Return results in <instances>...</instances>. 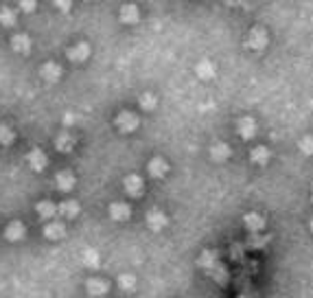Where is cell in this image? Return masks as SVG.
Instances as JSON below:
<instances>
[{"label":"cell","mask_w":313,"mask_h":298,"mask_svg":"<svg viewBox=\"0 0 313 298\" xmlns=\"http://www.w3.org/2000/svg\"><path fill=\"white\" fill-rule=\"evenodd\" d=\"M267 42H270V35L263 26H254V29L245 35V46H248L250 51H263L265 46H267Z\"/></svg>","instance_id":"obj_1"},{"label":"cell","mask_w":313,"mask_h":298,"mask_svg":"<svg viewBox=\"0 0 313 298\" xmlns=\"http://www.w3.org/2000/svg\"><path fill=\"white\" fill-rule=\"evenodd\" d=\"M24 235H26V228H24V224L22 222H9L5 226L3 230V237L7 241H11V243H16V241H22L24 239Z\"/></svg>","instance_id":"obj_2"},{"label":"cell","mask_w":313,"mask_h":298,"mask_svg":"<svg viewBox=\"0 0 313 298\" xmlns=\"http://www.w3.org/2000/svg\"><path fill=\"white\" fill-rule=\"evenodd\" d=\"M85 287H88V294L92 298H103L105 294L110 292V283L105 281V279H99V276H92V279H88Z\"/></svg>","instance_id":"obj_3"},{"label":"cell","mask_w":313,"mask_h":298,"mask_svg":"<svg viewBox=\"0 0 313 298\" xmlns=\"http://www.w3.org/2000/svg\"><path fill=\"white\" fill-rule=\"evenodd\" d=\"M237 134L241 136L243 141H252V138L256 136V123H254V118L243 116L241 121L237 123Z\"/></svg>","instance_id":"obj_4"},{"label":"cell","mask_w":313,"mask_h":298,"mask_svg":"<svg viewBox=\"0 0 313 298\" xmlns=\"http://www.w3.org/2000/svg\"><path fill=\"white\" fill-rule=\"evenodd\" d=\"M64 235H66V226L62 222H57V220L46 222V226H44V237H46V239L57 241V239H62Z\"/></svg>","instance_id":"obj_5"},{"label":"cell","mask_w":313,"mask_h":298,"mask_svg":"<svg viewBox=\"0 0 313 298\" xmlns=\"http://www.w3.org/2000/svg\"><path fill=\"white\" fill-rule=\"evenodd\" d=\"M116 127L121 132H134L138 127V116L134 112H121L116 118Z\"/></svg>","instance_id":"obj_6"},{"label":"cell","mask_w":313,"mask_h":298,"mask_svg":"<svg viewBox=\"0 0 313 298\" xmlns=\"http://www.w3.org/2000/svg\"><path fill=\"white\" fill-rule=\"evenodd\" d=\"M108 213H110L112 220H116V222H125V220H129L131 208L127 206V204H123V202H114V204H110Z\"/></svg>","instance_id":"obj_7"},{"label":"cell","mask_w":313,"mask_h":298,"mask_svg":"<svg viewBox=\"0 0 313 298\" xmlns=\"http://www.w3.org/2000/svg\"><path fill=\"white\" fill-rule=\"evenodd\" d=\"M121 20L125 24H136L138 20H141V11H138V7L134 3H127L121 7Z\"/></svg>","instance_id":"obj_8"},{"label":"cell","mask_w":313,"mask_h":298,"mask_svg":"<svg viewBox=\"0 0 313 298\" xmlns=\"http://www.w3.org/2000/svg\"><path fill=\"white\" fill-rule=\"evenodd\" d=\"M230 154H232V149H230L226 143H215V145L210 147V158H212L215 162H226V160L230 158Z\"/></svg>","instance_id":"obj_9"},{"label":"cell","mask_w":313,"mask_h":298,"mask_svg":"<svg viewBox=\"0 0 313 298\" xmlns=\"http://www.w3.org/2000/svg\"><path fill=\"white\" fill-rule=\"evenodd\" d=\"M125 191H127V195H131V197H141V193H143V178L127 176V178H125Z\"/></svg>","instance_id":"obj_10"},{"label":"cell","mask_w":313,"mask_h":298,"mask_svg":"<svg viewBox=\"0 0 313 298\" xmlns=\"http://www.w3.org/2000/svg\"><path fill=\"white\" fill-rule=\"evenodd\" d=\"M195 72H197V77H202V79H212L217 72V66H215V62H210V59H202V62L195 66Z\"/></svg>","instance_id":"obj_11"},{"label":"cell","mask_w":313,"mask_h":298,"mask_svg":"<svg viewBox=\"0 0 313 298\" xmlns=\"http://www.w3.org/2000/svg\"><path fill=\"white\" fill-rule=\"evenodd\" d=\"M35 210H37V215H42L44 220H49V222L57 217V204L55 202H49V200L39 202L37 206H35Z\"/></svg>","instance_id":"obj_12"},{"label":"cell","mask_w":313,"mask_h":298,"mask_svg":"<svg viewBox=\"0 0 313 298\" xmlns=\"http://www.w3.org/2000/svg\"><path fill=\"white\" fill-rule=\"evenodd\" d=\"M147 226L151 230H162L166 226V215L162 213V210H149L147 215Z\"/></svg>","instance_id":"obj_13"},{"label":"cell","mask_w":313,"mask_h":298,"mask_svg":"<svg viewBox=\"0 0 313 298\" xmlns=\"http://www.w3.org/2000/svg\"><path fill=\"white\" fill-rule=\"evenodd\" d=\"M149 174L154 176V178H164L166 176V171H169V164H166L164 158H154V160L149 162Z\"/></svg>","instance_id":"obj_14"},{"label":"cell","mask_w":313,"mask_h":298,"mask_svg":"<svg viewBox=\"0 0 313 298\" xmlns=\"http://www.w3.org/2000/svg\"><path fill=\"white\" fill-rule=\"evenodd\" d=\"M270 156L272 154H270V149L265 147V145H256V147L250 151V160L254 162V164H265V162L270 160Z\"/></svg>","instance_id":"obj_15"},{"label":"cell","mask_w":313,"mask_h":298,"mask_svg":"<svg viewBox=\"0 0 313 298\" xmlns=\"http://www.w3.org/2000/svg\"><path fill=\"white\" fill-rule=\"evenodd\" d=\"M90 55V46L85 44V42H77L75 46L70 49V59H75V62H83V59H88Z\"/></svg>","instance_id":"obj_16"},{"label":"cell","mask_w":313,"mask_h":298,"mask_svg":"<svg viewBox=\"0 0 313 298\" xmlns=\"http://www.w3.org/2000/svg\"><path fill=\"white\" fill-rule=\"evenodd\" d=\"M245 226H248L252 233H258V230H263L265 228V220L258 213H250V215H245Z\"/></svg>","instance_id":"obj_17"},{"label":"cell","mask_w":313,"mask_h":298,"mask_svg":"<svg viewBox=\"0 0 313 298\" xmlns=\"http://www.w3.org/2000/svg\"><path fill=\"white\" fill-rule=\"evenodd\" d=\"M59 72H62V68H59L57 64H53V62L44 64L42 68H39V75H42L44 79H49V81H57V79H59Z\"/></svg>","instance_id":"obj_18"},{"label":"cell","mask_w":313,"mask_h":298,"mask_svg":"<svg viewBox=\"0 0 313 298\" xmlns=\"http://www.w3.org/2000/svg\"><path fill=\"white\" fill-rule=\"evenodd\" d=\"M57 213H62L66 217H77L79 215V204L72 200H66L62 204H57Z\"/></svg>","instance_id":"obj_19"},{"label":"cell","mask_w":313,"mask_h":298,"mask_svg":"<svg viewBox=\"0 0 313 298\" xmlns=\"http://www.w3.org/2000/svg\"><path fill=\"white\" fill-rule=\"evenodd\" d=\"M75 176H72V174H68V171H64V174H59L57 178H55V184H57V187L59 189H62V191H70L72 187H75Z\"/></svg>","instance_id":"obj_20"},{"label":"cell","mask_w":313,"mask_h":298,"mask_svg":"<svg viewBox=\"0 0 313 298\" xmlns=\"http://www.w3.org/2000/svg\"><path fill=\"white\" fill-rule=\"evenodd\" d=\"M13 49H16L18 53H22V55H26V53L31 51V39L29 35H13Z\"/></svg>","instance_id":"obj_21"},{"label":"cell","mask_w":313,"mask_h":298,"mask_svg":"<svg viewBox=\"0 0 313 298\" xmlns=\"http://www.w3.org/2000/svg\"><path fill=\"white\" fill-rule=\"evenodd\" d=\"M118 285H121L123 292H131V289L136 287L134 274H121V279H118Z\"/></svg>","instance_id":"obj_22"},{"label":"cell","mask_w":313,"mask_h":298,"mask_svg":"<svg viewBox=\"0 0 313 298\" xmlns=\"http://www.w3.org/2000/svg\"><path fill=\"white\" fill-rule=\"evenodd\" d=\"M29 162L33 164V169H44V164H46V156L42 154V151H31V156H29Z\"/></svg>","instance_id":"obj_23"},{"label":"cell","mask_w":313,"mask_h":298,"mask_svg":"<svg viewBox=\"0 0 313 298\" xmlns=\"http://www.w3.org/2000/svg\"><path fill=\"white\" fill-rule=\"evenodd\" d=\"M156 103H158L156 95H151V92H145V95H141V105H143V110H154Z\"/></svg>","instance_id":"obj_24"},{"label":"cell","mask_w":313,"mask_h":298,"mask_svg":"<svg viewBox=\"0 0 313 298\" xmlns=\"http://www.w3.org/2000/svg\"><path fill=\"white\" fill-rule=\"evenodd\" d=\"M199 266L202 268H215V263H217V254H212V252H204L202 257H199Z\"/></svg>","instance_id":"obj_25"},{"label":"cell","mask_w":313,"mask_h":298,"mask_svg":"<svg viewBox=\"0 0 313 298\" xmlns=\"http://www.w3.org/2000/svg\"><path fill=\"white\" fill-rule=\"evenodd\" d=\"M300 151L304 156H313V136H304L300 141Z\"/></svg>","instance_id":"obj_26"},{"label":"cell","mask_w":313,"mask_h":298,"mask_svg":"<svg viewBox=\"0 0 313 298\" xmlns=\"http://www.w3.org/2000/svg\"><path fill=\"white\" fill-rule=\"evenodd\" d=\"M13 141V132L5 125H0V145H9Z\"/></svg>","instance_id":"obj_27"},{"label":"cell","mask_w":313,"mask_h":298,"mask_svg":"<svg viewBox=\"0 0 313 298\" xmlns=\"http://www.w3.org/2000/svg\"><path fill=\"white\" fill-rule=\"evenodd\" d=\"M35 0H20V9L22 11H35Z\"/></svg>","instance_id":"obj_28"},{"label":"cell","mask_w":313,"mask_h":298,"mask_svg":"<svg viewBox=\"0 0 313 298\" xmlns=\"http://www.w3.org/2000/svg\"><path fill=\"white\" fill-rule=\"evenodd\" d=\"M55 7H59L62 11H70L72 9V3H70V0H55Z\"/></svg>","instance_id":"obj_29"},{"label":"cell","mask_w":313,"mask_h":298,"mask_svg":"<svg viewBox=\"0 0 313 298\" xmlns=\"http://www.w3.org/2000/svg\"><path fill=\"white\" fill-rule=\"evenodd\" d=\"M241 3H243V0H226V5H235V7L241 5Z\"/></svg>","instance_id":"obj_30"},{"label":"cell","mask_w":313,"mask_h":298,"mask_svg":"<svg viewBox=\"0 0 313 298\" xmlns=\"http://www.w3.org/2000/svg\"><path fill=\"white\" fill-rule=\"evenodd\" d=\"M311 200H313V187H311Z\"/></svg>","instance_id":"obj_31"},{"label":"cell","mask_w":313,"mask_h":298,"mask_svg":"<svg viewBox=\"0 0 313 298\" xmlns=\"http://www.w3.org/2000/svg\"><path fill=\"white\" fill-rule=\"evenodd\" d=\"M311 230H313V220H311Z\"/></svg>","instance_id":"obj_32"}]
</instances>
